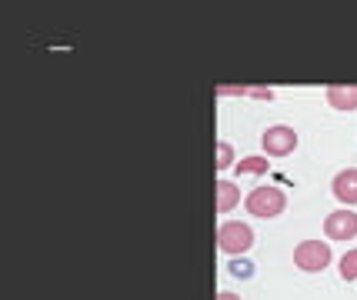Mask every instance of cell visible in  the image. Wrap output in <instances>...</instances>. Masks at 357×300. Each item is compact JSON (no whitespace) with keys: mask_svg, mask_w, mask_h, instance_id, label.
I'll use <instances>...</instances> for the list:
<instances>
[{"mask_svg":"<svg viewBox=\"0 0 357 300\" xmlns=\"http://www.w3.org/2000/svg\"><path fill=\"white\" fill-rule=\"evenodd\" d=\"M218 300H241V297H237V294H231V290H220Z\"/></svg>","mask_w":357,"mask_h":300,"instance_id":"cell-14","label":"cell"},{"mask_svg":"<svg viewBox=\"0 0 357 300\" xmlns=\"http://www.w3.org/2000/svg\"><path fill=\"white\" fill-rule=\"evenodd\" d=\"M327 104L334 111H357V84H331L327 87Z\"/></svg>","mask_w":357,"mask_h":300,"instance_id":"cell-6","label":"cell"},{"mask_svg":"<svg viewBox=\"0 0 357 300\" xmlns=\"http://www.w3.org/2000/svg\"><path fill=\"white\" fill-rule=\"evenodd\" d=\"M214 194H218V214H227V210H234L241 204V187L234 180H218Z\"/></svg>","mask_w":357,"mask_h":300,"instance_id":"cell-8","label":"cell"},{"mask_svg":"<svg viewBox=\"0 0 357 300\" xmlns=\"http://www.w3.org/2000/svg\"><path fill=\"white\" fill-rule=\"evenodd\" d=\"M244 204H248V210L254 217H278L280 210L287 207V197H284L280 187H254Z\"/></svg>","mask_w":357,"mask_h":300,"instance_id":"cell-1","label":"cell"},{"mask_svg":"<svg viewBox=\"0 0 357 300\" xmlns=\"http://www.w3.org/2000/svg\"><path fill=\"white\" fill-rule=\"evenodd\" d=\"M261 143H264V154L267 157H287V154H294L297 150V130L287 124H274L264 130V137H261Z\"/></svg>","mask_w":357,"mask_h":300,"instance_id":"cell-3","label":"cell"},{"mask_svg":"<svg viewBox=\"0 0 357 300\" xmlns=\"http://www.w3.org/2000/svg\"><path fill=\"white\" fill-rule=\"evenodd\" d=\"M294 264L301 270H307V274H321L331 264V247L324 240H304V244H297Z\"/></svg>","mask_w":357,"mask_h":300,"instance_id":"cell-4","label":"cell"},{"mask_svg":"<svg viewBox=\"0 0 357 300\" xmlns=\"http://www.w3.org/2000/svg\"><path fill=\"white\" fill-rule=\"evenodd\" d=\"M267 167H271L267 157H244L241 164H237V171H241V174H267Z\"/></svg>","mask_w":357,"mask_h":300,"instance_id":"cell-9","label":"cell"},{"mask_svg":"<svg viewBox=\"0 0 357 300\" xmlns=\"http://www.w3.org/2000/svg\"><path fill=\"white\" fill-rule=\"evenodd\" d=\"M324 234L331 240H351V237H357V214H354V210H334V214H327Z\"/></svg>","mask_w":357,"mask_h":300,"instance_id":"cell-5","label":"cell"},{"mask_svg":"<svg viewBox=\"0 0 357 300\" xmlns=\"http://www.w3.org/2000/svg\"><path fill=\"white\" fill-rule=\"evenodd\" d=\"M218 247L224 253H248L254 247V230H250L248 223L241 221H227L220 223L218 230Z\"/></svg>","mask_w":357,"mask_h":300,"instance_id":"cell-2","label":"cell"},{"mask_svg":"<svg viewBox=\"0 0 357 300\" xmlns=\"http://www.w3.org/2000/svg\"><path fill=\"white\" fill-rule=\"evenodd\" d=\"M227 167H234V147L227 141L218 143V171H227Z\"/></svg>","mask_w":357,"mask_h":300,"instance_id":"cell-11","label":"cell"},{"mask_svg":"<svg viewBox=\"0 0 357 300\" xmlns=\"http://www.w3.org/2000/svg\"><path fill=\"white\" fill-rule=\"evenodd\" d=\"M341 277L344 281H354L357 277V251H347L341 257Z\"/></svg>","mask_w":357,"mask_h":300,"instance_id":"cell-10","label":"cell"},{"mask_svg":"<svg viewBox=\"0 0 357 300\" xmlns=\"http://www.w3.org/2000/svg\"><path fill=\"white\" fill-rule=\"evenodd\" d=\"M331 190H334V197H337L341 204H357V171L354 167H347V171H341V174L334 177Z\"/></svg>","mask_w":357,"mask_h":300,"instance_id":"cell-7","label":"cell"},{"mask_svg":"<svg viewBox=\"0 0 357 300\" xmlns=\"http://www.w3.org/2000/svg\"><path fill=\"white\" fill-rule=\"evenodd\" d=\"M231 274H234V277H250V274H254V267H250L248 260H244V264L237 260V264H234V267H231Z\"/></svg>","mask_w":357,"mask_h":300,"instance_id":"cell-13","label":"cell"},{"mask_svg":"<svg viewBox=\"0 0 357 300\" xmlns=\"http://www.w3.org/2000/svg\"><path fill=\"white\" fill-rule=\"evenodd\" d=\"M248 97H257V100H274V90H271V87H248Z\"/></svg>","mask_w":357,"mask_h":300,"instance_id":"cell-12","label":"cell"}]
</instances>
